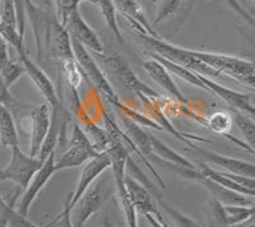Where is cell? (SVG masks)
Instances as JSON below:
<instances>
[{
    "label": "cell",
    "mask_w": 255,
    "mask_h": 227,
    "mask_svg": "<svg viewBox=\"0 0 255 227\" xmlns=\"http://www.w3.org/2000/svg\"><path fill=\"white\" fill-rule=\"evenodd\" d=\"M55 4H56V12H55L56 18H58L59 22L64 26L68 15H69L73 10L78 9L79 0H55Z\"/></svg>",
    "instance_id": "cell-29"
},
{
    "label": "cell",
    "mask_w": 255,
    "mask_h": 227,
    "mask_svg": "<svg viewBox=\"0 0 255 227\" xmlns=\"http://www.w3.org/2000/svg\"><path fill=\"white\" fill-rule=\"evenodd\" d=\"M79 126L83 129L96 151L100 152V153L108 151L109 146H110V139H109V134L106 129H102L101 126L91 121L86 115H83V116L81 115V125Z\"/></svg>",
    "instance_id": "cell-23"
},
{
    "label": "cell",
    "mask_w": 255,
    "mask_h": 227,
    "mask_svg": "<svg viewBox=\"0 0 255 227\" xmlns=\"http://www.w3.org/2000/svg\"><path fill=\"white\" fill-rule=\"evenodd\" d=\"M10 152H12L10 161L5 169L0 170V181H13L24 190L32 176L42 166L44 162L37 157H32L29 154L24 153L19 146L12 147Z\"/></svg>",
    "instance_id": "cell-6"
},
{
    "label": "cell",
    "mask_w": 255,
    "mask_h": 227,
    "mask_svg": "<svg viewBox=\"0 0 255 227\" xmlns=\"http://www.w3.org/2000/svg\"><path fill=\"white\" fill-rule=\"evenodd\" d=\"M18 194H19V193H17L10 202H5V199H4L3 197H1V194H0V222H6V224H8L9 215H10L12 210L15 208L14 206L15 201H17L18 198Z\"/></svg>",
    "instance_id": "cell-32"
},
{
    "label": "cell",
    "mask_w": 255,
    "mask_h": 227,
    "mask_svg": "<svg viewBox=\"0 0 255 227\" xmlns=\"http://www.w3.org/2000/svg\"><path fill=\"white\" fill-rule=\"evenodd\" d=\"M97 5L101 9V13L104 15L105 20H106V24H108L110 32L118 40V42L123 44L124 37H123V33L120 31L118 19H116V8L114 1L113 0H97Z\"/></svg>",
    "instance_id": "cell-25"
},
{
    "label": "cell",
    "mask_w": 255,
    "mask_h": 227,
    "mask_svg": "<svg viewBox=\"0 0 255 227\" xmlns=\"http://www.w3.org/2000/svg\"><path fill=\"white\" fill-rule=\"evenodd\" d=\"M0 104L5 108H8L9 110H12L13 105L15 104L14 99L10 95V91L6 87L5 83H4V79L1 77V73H0Z\"/></svg>",
    "instance_id": "cell-33"
},
{
    "label": "cell",
    "mask_w": 255,
    "mask_h": 227,
    "mask_svg": "<svg viewBox=\"0 0 255 227\" xmlns=\"http://www.w3.org/2000/svg\"><path fill=\"white\" fill-rule=\"evenodd\" d=\"M6 227H38L32 221L27 219V216H22L14 210H12L10 215L8 217V224Z\"/></svg>",
    "instance_id": "cell-31"
},
{
    "label": "cell",
    "mask_w": 255,
    "mask_h": 227,
    "mask_svg": "<svg viewBox=\"0 0 255 227\" xmlns=\"http://www.w3.org/2000/svg\"><path fill=\"white\" fill-rule=\"evenodd\" d=\"M227 3L230 4V6H231L232 9H234V10H235V12H238L239 14L241 15V17L244 18V19L247 20V22H249L250 24H254V19H253V17L252 15L249 14V13L247 12V10H245V9L243 8V6L240 5V4L238 3V0H227Z\"/></svg>",
    "instance_id": "cell-36"
},
{
    "label": "cell",
    "mask_w": 255,
    "mask_h": 227,
    "mask_svg": "<svg viewBox=\"0 0 255 227\" xmlns=\"http://www.w3.org/2000/svg\"><path fill=\"white\" fill-rule=\"evenodd\" d=\"M143 69H144V72L147 73V76L149 77L159 88H162V91H165L167 96H170L172 100H175L177 104L188 105V100L184 97V95L181 94V91H180L179 87L176 86L171 73H170L161 63H158V61L153 58L148 59V60H145L144 63H143Z\"/></svg>",
    "instance_id": "cell-18"
},
{
    "label": "cell",
    "mask_w": 255,
    "mask_h": 227,
    "mask_svg": "<svg viewBox=\"0 0 255 227\" xmlns=\"http://www.w3.org/2000/svg\"><path fill=\"white\" fill-rule=\"evenodd\" d=\"M64 27L67 28L70 37L78 41L79 44L83 45L88 51L91 50V51L99 54V55H104L105 47L102 41L100 40L99 35L95 32V29L90 27V24L82 17V14L79 13V8L73 10L68 15Z\"/></svg>",
    "instance_id": "cell-11"
},
{
    "label": "cell",
    "mask_w": 255,
    "mask_h": 227,
    "mask_svg": "<svg viewBox=\"0 0 255 227\" xmlns=\"http://www.w3.org/2000/svg\"><path fill=\"white\" fill-rule=\"evenodd\" d=\"M245 227H255V225L253 224V222H252V224H250V225H248V226H245Z\"/></svg>",
    "instance_id": "cell-41"
},
{
    "label": "cell",
    "mask_w": 255,
    "mask_h": 227,
    "mask_svg": "<svg viewBox=\"0 0 255 227\" xmlns=\"http://www.w3.org/2000/svg\"><path fill=\"white\" fill-rule=\"evenodd\" d=\"M111 167V158L108 152H101L92 160L84 163V167L79 175L78 183L76 185V189L73 190L68 197L70 208L74 207V204L79 201L82 195L86 193V190L95 183L97 179L101 176L102 172L109 170Z\"/></svg>",
    "instance_id": "cell-10"
},
{
    "label": "cell",
    "mask_w": 255,
    "mask_h": 227,
    "mask_svg": "<svg viewBox=\"0 0 255 227\" xmlns=\"http://www.w3.org/2000/svg\"><path fill=\"white\" fill-rule=\"evenodd\" d=\"M149 149H151V153L148 158L153 157L154 161L165 163V166L172 165V166L186 167V169H197L194 163L186 160L181 154L166 146L162 140H159L158 138L153 137L151 134H149Z\"/></svg>",
    "instance_id": "cell-21"
},
{
    "label": "cell",
    "mask_w": 255,
    "mask_h": 227,
    "mask_svg": "<svg viewBox=\"0 0 255 227\" xmlns=\"http://www.w3.org/2000/svg\"><path fill=\"white\" fill-rule=\"evenodd\" d=\"M50 108L46 102L37 106L31 113V142H29V156L37 157L41 146L44 143L50 128Z\"/></svg>",
    "instance_id": "cell-20"
},
{
    "label": "cell",
    "mask_w": 255,
    "mask_h": 227,
    "mask_svg": "<svg viewBox=\"0 0 255 227\" xmlns=\"http://www.w3.org/2000/svg\"><path fill=\"white\" fill-rule=\"evenodd\" d=\"M136 1L140 4L145 15L152 10V19L149 20V24L153 28L163 24V22H167L172 17L175 19L184 18V12L189 13L191 5V0H136Z\"/></svg>",
    "instance_id": "cell-8"
},
{
    "label": "cell",
    "mask_w": 255,
    "mask_h": 227,
    "mask_svg": "<svg viewBox=\"0 0 255 227\" xmlns=\"http://www.w3.org/2000/svg\"><path fill=\"white\" fill-rule=\"evenodd\" d=\"M188 51L193 58L215 70L221 78H231L248 87L254 88L255 69L253 61L239 56L227 55V54L198 51L190 49H188Z\"/></svg>",
    "instance_id": "cell-3"
},
{
    "label": "cell",
    "mask_w": 255,
    "mask_h": 227,
    "mask_svg": "<svg viewBox=\"0 0 255 227\" xmlns=\"http://www.w3.org/2000/svg\"><path fill=\"white\" fill-rule=\"evenodd\" d=\"M125 189H127L129 199L133 203L136 213L153 215L156 217L161 216L153 201V195L144 187V184L139 183L135 178H131V176L125 174Z\"/></svg>",
    "instance_id": "cell-19"
},
{
    "label": "cell",
    "mask_w": 255,
    "mask_h": 227,
    "mask_svg": "<svg viewBox=\"0 0 255 227\" xmlns=\"http://www.w3.org/2000/svg\"><path fill=\"white\" fill-rule=\"evenodd\" d=\"M115 4L116 12L119 10L122 17L130 24L136 33L151 36V37L162 38L149 24L147 15L136 0H113Z\"/></svg>",
    "instance_id": "cell-16"
},
{
    "label": "cell",
    "mask_w": 255,
    "mask_h": 227,
    "mask_svg": "<svg viewBox=\"0 0 255 227\" xmlns=\"http://www.w3.org/2000/svg\"><path fill=\"white\" fill-rule=\"evenodd\" d=\"M81 1H87V3H92L95 4V5H97V0H79V3H81Z\"/></svg>",
    "instance_id": "cell-40"
},
{
    "label": "cell",
    "mask_w": 255,
    "mask_h": 227,
    "mask_svg": "<svg viewBox=\"0 0 255 227\" xmlns=\"http://www.w3.org/2000/svg\"><path fill=\"white\" fill-rule=\"evenodd\" d=\"M144 216V219L147 220L148 224L151 225V227H170L165 222V220L162 219V216H159V217H156L153 215H143Z\"/></svg>",
    "instance_id": "cell-37"
},
{
    "label": "cell",
    "mask_w": 255,
    "mask_h": 227,
    "mask_svg": "<svg viewBox=\"0 0 255 227\" xmlns=\"http://www.w3.org/2000/svg\"><path fill=\"white\" fill-rule=\"evenodd\" d=\"M105 74L110 82H116L122 87L134 92L135 96L149 97V99H161V95L157 94L153 88L144 85L140 79L134 74L127 61L120 55H111L104 59Z\"/></svg>",
    "instance_id": "cell-5"
},
{
    "label": "cell",
    "mask_w": 255,
    "mask_h": 227,
    "mask_svg": "<svg viewBox=\"0 0 255 227\" xmlns=\"http://www.w3.org/2000/svg\"><path fill=\"white\" fill-rule=\"evenodd\" d=\"M70 213H72V208H70L69 202H68V198H67L61 213L58 216V217H56L55 220H54V221L51 222V224H55V222H58L59 227H74L72 224V217H70Z\"/></svg>",
    "instance_id": "cell-34"
},
{
    "label": "cell",
    "mask_w": 255,
    "mask_h": 227,
    "mask_svg": "<svg viewBox=\"0 0 255 227\" xmlns=\"http://www.w3.org/2000/svg\"><path fill=\"white\" fill-rule=\"evenodd\" d=\"M18 56H19L20 61H22V64H23L26 74H28V77L32 79V82L35 83L37 90L40 91V94L44 96L45 101H46V104L49 105V108L56 109L60 108V106H64L60 95H59L58 91L55 90V86H54L52 81L50 79V77L45 73V70L42 69V68L38 67L35 61L31 60L29 56L27 55V53Z\"/></svg>",
    "instance_id": "cell-14"
},
{
    "label": "cell",
    "mask_w": 255,
    "mask_h": 227,
    "mask_svg": "<svg viewBox=\"0 0 255 227\" xmlns=\"http://www.w3.org/2000/svg\"><path fill=\"white\" fill-rule=\"evenodd\" d=\"M0 73H1L4 83H5V86L8 88L12 87L20 77L23 76V74H26V70H24V67L23 64H22V61H20L18 54L17 58H14V56L10 54V60L8 61V64H6L3 69L0 70Z\"/></svg>",
    "instance_id": "cell-27"
},
{
    "label": "cell",
    "mask_w": 255,
    "mask_h": 227,
    "mask_svg": "<svg viewBox=\"0 0 255 227\" xmlns=\"http://www.w3.org/2000/svg\"><path fill=\"white\" fill-rule=\"evenodd\" d=\"M188 147L197 153L199 161H202V162L215 165V166L221 167V169L226 170L227 172H231V174L241 175V176H247V178H254L255 176L254 163L239 160V158L229 157V156H223V154L216 153V152L207 151L202 147H198L195 143H189Z\"/></svg>",
    "instance_id": "cell-13"
},
{
    "label": "cell",
    "mask_w": 255,
    "mask_h": 227,
    "mask_svg": "<svg viewBox=\"0 0 255 227\" xmlns=\"http://www.w3.org/2000/svg\"><path fill=\"white\" fill-rule=\"evenodd\" d=\"M99 153L79 124H74L68 146L59 156L55 153V171L82 166Z\"/></svg>",
    "instance_id": "cell-4"
},
{
    "label": "cell",
    "mask_w": 255,
    "mask_h": 227,
    "mask_svg": "<svg viewBox=\"0 0 255 227\" xmlns=\"http://www.w3.org/2000/svg\"><path fill=\"white\" fill-rule=\"evenodd\" d=\"M10 60V46L5 40L0 36V70L3 69Z\"/></svg>",
    "instance_id": "cell-35"
},
{
    "label": "cell",
    "mask_w": 255,
    "mask_h": 227,
    "mask_svg": "<svg viewBox=\"0 0 255 227\" xmlns=\"http://www.w3.org/2000/svg\"><path fill=\"white\" fill-rule=\"evenodd\" d=\"M198 77H199V79L204 85V87L207 88V92L218 96L231 108L236 109V110L241 111V113L248 114L250 116H254L255 109L250 95L243 94V92H239V91L225 87V86L220 85V83L215 82L209 77L200 76V74H198Z\"/></svg>",
    "instance_id": "cell-15"
},
{
    "label": "cell",
    "mask_w": 255,
    "mask_h": 227,
    "mask_svg": "<svg viewBox=\"0 0 255 227\" xmlns=\"http://www.w3.org/2000/svg\"><path fill=\"white\" fill-rule=\"evenodd\" d=\"M232 122H235L240 131L243 133L244 138L247 140V144L254 148L255 143V122L253 120V116L248 115L245 113H231Z\"/></svg>",
    "instance_id": "cell-26"
},
{
    "label": "cell",
    "mask_w": 255,
    "mask_h": 227,
    "mask_svg": "<svg viewBox=\"0 0 255 227\" xmlns=\"http://www.w3.org/2000/svg\"><path fill=\"white\" fill-rule=\"evenodd\" d=\"M13 5H14L15 15H17L18 32L23 37L24 28H26V0H13Z\"/></svg>",
    "instance_id": "cell-30"
},
{
    "label": "cell",
    "mask_w": 255,
    "mask_h": 227,
    "mask_svg": "<svg viewBox=\"0 0 255 227\" xmlns=\"http://www.w3.org/2000/svg\"><path fill=\"white\" fill-rule=\"evenodd\" d=\"M157 201H158V204L161 206V208L167 213V216L172 220V222H174L176 227H202L195 220H193L191 217L186 216L185 213L181 212V211L176 210L175 207H172V206H170L168 203H166V202L163 201V199L159 198V197H157Z\"/></svg>",
    "instance_id": "cell-28"
},
{
    "label": "cell",
    "mask_w": 255,
    "mask_h": 227,
    "mask_svg": "<svg viewBox=\"0 0 255 227\" xmlns=\"http://www.w3.org/2000/svg\"><path fill=\"white\" fill-rule=\"evenodd\" d=\"M116 193L115 180L111 167L102 172L95 183L86 190L79 201L72 208V224L74 227H84L86 224L99 212L111 195Z\"/></svg>",
    "instance_id": "cell-2"
},
{
    "label": "cell",
    "mask_w": 255,
    "mask_h": 227,
    "mask_svg": "<svg viewBox=\"0 0 255 227\" xmlns=\"http://www.w3.org/2000/svg\"><path fill=\"white\" fill-rule=\"evenodd\" d=\"M72 49L74 59H76L77 64H78L79 69L82 72V77L88 83H91L99 94L106 97V100L110 102L111 105L115 106L120 111V114H123V115H125L128 117H130L131 120H134V121L140 124V125L154 129V130H161V128L157 125L153 120L148 119L142 113H138L133 108L128 106L127 104H124L122 101L119 95L116 94L115 90L113 88L111 82L109 81V78L106 77L104 70L101 69V67L97 64V61L91 55L90 51L83 45L79 44L78 41L74 40V38H72Z\"/></svg>",
    "instance_id": "cell-1"
},
{
    "label": "cell",
    "mask_w": 255,
    "mask_h": 227,
    "mask_svg": "<svg viewBox=\"0 0 255 227\" xmlns=\"http://www.w3.org/2000/svg\"><path fill=\"white\" fill-rule=\"evenodd\" d=\"M55 152H54V153L50 154L49 157L44 161L42 166L32 176L28 185L24 189L23 194H22V198L19 199V202L17 204V208H15V211L19 215L28 216L31 206L33 204V202L36 201V198L38 197L41 190L44 189L45 185L49 183V180L52 178V175L55 174Z\"/></svg>",
    "instance_id": "cell-9"
},
{
    "label": "cell",
    "mask_w": 255,
    "mask_h": 227,
    "mask_svg": "<svg viewBox=\"0 0 255 227\" xmlns=\"http://www.w3.org/2000/svg\"><path fill=\"white\" fill-rule=\"evenodd\" d=\"M195 166H197V170L203 175L204 178L209 179V180L218 184L221 187L239 193V194L247 195L249 198H254L255 197L254 178H247V176L231 174V172L217 171V170H215L213 167H211L209 165L199 160L197 161Z\"/></svg>",
    "instance_id": "cell-7"
},
{
    "label": "cell",
    "mask_w": 255,
    "mask_h": 227,
    "mask_svg": "<svg viewBox=\"0 0 255 227\" xmlns=\"http://www.w3.org/2000/svg\"><path fill=\"white\" fill-rule=\"evenodd\" d=\"M97 227H115V225H114V222L109 219L108 216H105L104 219L100 221V224L97 225Z\"/></svg>",
    "instance_id": "cell-39"
},
{
    "label": "cell",
    "mask_w": 255,
    "mask_h": 227,
    "mask_svg": "<svg viewBox=\"0 0 255 227\" xmlns=\"http://www.w3.org/2000/svg\"><path fill=\"white\" fill-rule=\"evenodd\" d=\"M32 3L41 9H46V10H52L51 0H31Z\"/></svg>",
    "instance_id": "cell-38"
},
{
    "label": "cell",
    "mask_w": 255,
    "mask_h": 227,
    "mask_svg": "<svg viewBox=\"0 0 255 227\" xmlns=\"http://www.w3.org/2000/svg\"><path fill=\"white\" fill-rule=\"evenodd\" d=\"M0 36L8 42L18 55L26 53L23 46V37L18 32L17 15L13 0H3L0 9Z\"/></svg>",
    "instance_id": "cell-17"
},
{
    "label": "cell",
    "mask_w": 255,
    "mask_h": 227,
    "mask_svg": "<svg viewBox=\"0 0 255 227\" xmlns=\"http://www.w3.org/2000/svg\"><path fill=\"white\" fill-rule=\"evenodd\" d=\"M206 128L215 131L216 134L225 135L230 134L232 128V115L231 113L225 110H218L212 113L209 116L206 117Z\"/></svg>",
    "instance_id": "cell-24"
},
{
    "label": "cell",
    "mask_w": 255,
    "mask_h": 227,
    "mask_svg": "<svg viewBox=\"0 0 255 227\" xmlns=\"http://www.w3.org/2000/svg\"><path fill=\"white\" fill-rule=\"evenodd\" d=\"M211 217L215 227H234L252 221L254 217V206H236L221 202H211Z\"/></svg>",
    "instance_id": "cell-12"
},
{
    "label": "cell",
    "mask_w": 255,
    "mask_h": 227,
    "mask_svg": "<svg viewBox=\"0 0 255 227\" xmlns=\"http://www.w3.org/2000/svg\"><path fill=\"white\" fill-rule=\"evenodd\" d=\"M0 144L4 148L19 146L17 128L12 111L0 104Z\"/></svg>",
    "instance_id": "cell-22"
}]
</instances>
